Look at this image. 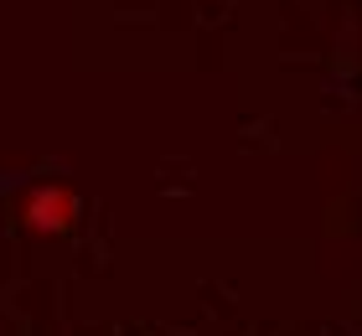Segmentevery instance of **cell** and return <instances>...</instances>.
I'll return each mask as SVG.
<instances>
[{"instance_id": "1", "label": "cell", "mask_w": 362, "mask_h": 336, "mask_svg": "<svg viewBox=\"0 0 362 336\" xmlns=\"http://www.w3.org/2000/svg\"><path fill=\"white\" fill-rule=\"evenodd\" d=\"M21 223L37 233V238H62L73 223H78V192L62 187V181H42L31 187L21 202Z\"/></svg>"}]
</instances>
